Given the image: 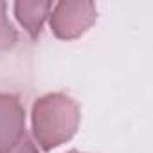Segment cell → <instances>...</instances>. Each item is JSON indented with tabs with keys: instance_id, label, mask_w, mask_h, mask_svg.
<instances>
[{
	"instance_id": "6da1fadb",
	"label": "cell",
	"mask_w": 153,
	"mask_h": 153,
	"mask_svg": "<svg viewBox=\"0 0 153 153\" xmlns=\"http://www.w3.org/2000/svg\"><path fill=\"white\" fill-rule=\"evenodd\" d=\"M33 135L43 151L68 142L81 123V110L70 96L51 92L38 97L31 112Z\"/></svg>"
},
{
	"instance_id": "7a4b0ae2",
	"label": "cell",
	"mask_w": 153,
	"mask_h": 153,
	"mask_svg": "<svg viewBox=\"0 0 153 153\" xmlns=\"http://www.w3.org/2000/svg\"><path fill=\"white\" fill-rule=\"evenodd\" d=\"M51 31L56 38L70 42L81 38L97 20V7L88 0H61L52 7Z\"/></svg>"
},
{
	"instance_id": "3957f363",
	"label": "cell",
	"mask_w": 153,
	"mask_h": 153,
	"mask_svg": "<svg viewBox=\"0 0 153 153\" xmlns=\"http://www.w3.org/2000/svg\"><path fill=\"white\" fill-rule=\"evenodd\" d=\"M25 108L13 94H0V153L15 148L25 137Z\"/></svg>"
},
{
	"instance_id": "277c9868",
	"label": "cell",
	"mask_w": 153,
	"mask_h": 153,
	"mask_svg": "<svg viewBox=\"0 0 153 153\" xmlns=\"http://www.w3.org/2000/svg\"><path fill=\"white\" fill-rule=\"evenodd\" d=\"M15 16L25 33L34 40L40 36L47 16L51 15L52 2L49 0H18L15 2Z\"/></svg>"
},
{
	"instance_id": "5b68a950",
	"label": "cell",
	"mask_w": 153,
	"mask_h": 153,
	"mask_svg": "<svg viewBox=\"0 0 153 153\" xmlns=\"http://www.w3.org/2000/svg\"><path fill=\"white\" fill-rule=\"evenodd\" d=\"M18 42V33L9 22L7 16V4L0 0V52L11 51Z\"/></svg>"
},
{
	"instance_id": "8992f818",
	"label": "cell",
	"mask_w": 153,
	"mask_h": 153,
	"mask_svg": "<svg viewBox=\"0 0 153 153\" xmlns=\"http://www.w3.org/2000/svg\"><path fill=\"white\" fill-rule=\"evenodd\" d=\"M6 153H38V148H36V144L25 135L15 148H11V149L6 151Z\"/></svg>"
},
{
	"instance_id": "52a82bcc",
	"label": "cell",
	"mask_w": 153,
	"mask_h": 153,
	"mask_svg": "<svg viewBox=\"0 0 153 153\" xmlns=\"http://www.w3.org/2000/svg\"><path fill=\"white\" fill-rule=\"evenodd\" d=\"M67 153H87V151H79V149H70V151H67Z\"/></svg>"
}]
</instances>
